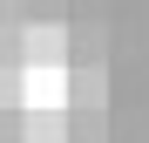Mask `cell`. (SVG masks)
<instances>
[{"instance_id": "6da1fadb", "label": "cell", "mask_w": 149, "mask_h": 143, "mask_svg": "<svg viewBox=\"0 0 149 143\" xmlns=\"http://www.w3.org/2000/svg\"><path fill=\"white\" fill-rule=\"evenodd\" d=\"M27 68H68V20H27Z\"/></svg>"}]
</instances>
